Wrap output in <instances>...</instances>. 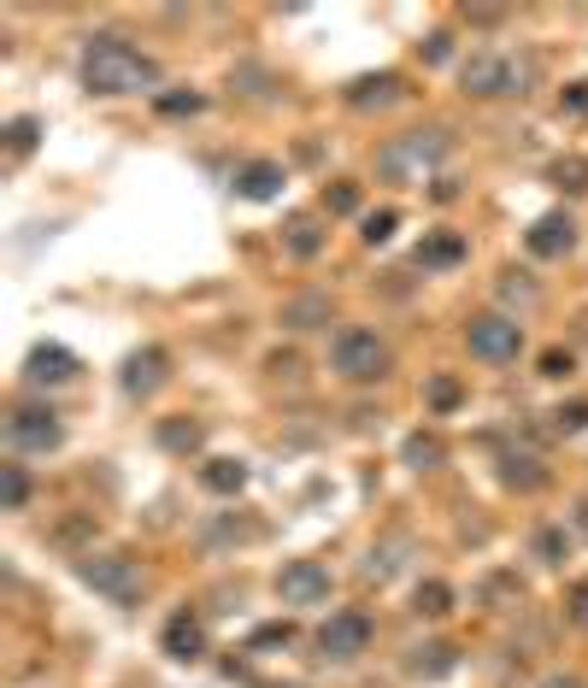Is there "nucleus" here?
<instances>
[{
	"mask_svg": "<svg viewBox=\"0 0 588 688\" xmlns=\"http://www.w3.org/2000/svg\"><path fill=\"white\" fill-rule=\"evenodd\" d=\"M571 247H577V224L565 213L536 218V229H530V254L536 259H559V254H571Z\"/></svg>",
	"mask_w": 588,
	"mask_h": 688,
	"instance_id": "9d476101",
	"label": "nucleus"
},
{
	"mask_svg": "<svg viewBox=\"0 0 588 688\" xmlns=\"http://www.w3.org/2000/svg\"><path fill=\"white\" fill-rule=\"evenodd\" d=\"M330 371L347 383H371L389 371V347L371 336V330H342V336L330 342Z\"/></svg>",
	"mask_w": 588,
	"mask_h": 688,
	"instance_id": "20e7f679",
	"label": "nucleus"
},
{
	"mask_svg": "<svg viewBox=\"0 0 588 688\" xmlns=\"http://www.w3.org/2000/svg\"><path fill=\"white\" fill-rule=\"evenodd\" d=\"M200 483L213 489V494H242L247 489V465H242V459H206Z\"/></svg>",
	"mask_w": 588,
	"mask_h": 688,
	"instance_id": "dca6fc26",
	"label": "nucleus"
},
{
	"mask_svg": "<svg viewBox=\"0 0 588 688\" xmlns=\"http://www.w3.org/2000/svg\"><path fill=\"white\" fill-rule=\"evenodd\" d=\"M159 112H171V118L200 112V95H159Z\"/></svg>",
	"mask_w": 588,
	"mask_h": 688,
	"instance_id": "c9c22d12",
	"label": "nucleus"
},
{
	"mask_svg": "<svg viewBox=\"0 0 588 688\" xmlns=\"http://www.w3.org/2000/svg\"><path fill=\"white\" fill-rule=\"evenodd\" d=\"M565 107H571V112H588V82H571V89H565Z\"/></svg>",
	"mask_w": 588,
	"mask_h": 688,
	"instance_id": "e433bc0d",
	"label": "nucleus"
},
{
	"mask_svg": "<svg viewBox=\"0 0 588 688\" xmlns=\"http://www.w3.org/2000/svg\"><path fill=\"white\" fill-rule=\"evenodd\" d=\"M288 254H294V259H318V254H324V229L312 224V218H294V224H288Z\"/></svg>",
	"mask_w": 588,
	"mask_h": 688,
	"instance_id": "aec40b11",
	"label": "nucleus"
},
{
	"mask_svg": "<svg viewBox=\"0 0 588 688\" xmlns=\"http://www.w3.org/2000/svg\"><path fill=\"white\" fill-rule=\"evenodd\" d=\"M360 236H365V242H389V236H394V213H389V206H383V213H371V218H365V229H360Z\"/></svg>",
	"mask_w": 588,
	"mask_h": 688,
	"instance_id": "473e14b6",
	"label": "nucleus"
},
{
	"mask_svg": "<svg viewBox=\"0 0 588 688\" xmlns=\"http://www.w3.org/2000/svg\"><path fill=\"white\" fill-rule=\"evenodd\" d=\"M283 324H288V330H318V324H330V295H301V301H288V306H283Z\"/></svg>",
	"mask_w": 588,
	"mask_h": 688,
	"instance_id": "a211bd4d",
	"label": "nucleus"
},
{
	"mask_svg": "<svg viewBox=\"0 0 588 688\" xmlns=\"http://www.w3.org/2000/svg\"><path fill=\"white\" fill-rule=\"evenodd\" d=\"M71 371H77V360H71L66 347H36L30 365H24V377H30V383H66Z\"/></svg>",
	"mask_w": 588,
	"mask_h": 688,
	"instance_id": "4468645a",
	"label": "nucleus"
},
{
	"mask_svg": "<svg viewBox=\"0 0 588 688\" xmlns=\"http://www.w3.org/2000/svg\"><path fill=\"white\" fill-rule=\"evenodd\" d=\"M371 648V623L360 612H330V623L318 630V653L324 659H360Z\"/></svg>",
	"mask_w": 588,
	"mask_h": 688,
	"instance_id": "1a4fd4ad",
	"label": "nucleus"
},
{
	"mask_svg": "<svg viewBox=\"0 0 588 688\" xmlns=\"http://www.w3.org/2000/svg\"><path fill=\"white\" fill-rule=\"evenodd\" d=\"M7 141H12V154H30V148H36V118H12Z\"/></svg>",
	"mask_w": 588,
	"mask_h": 688,
	"instance_id": "2f4dec72",
	"label": "nucleus"
},
{
	"mask_svg": "<svg viewBox=\"0 0 588 688\" xmlns=\"http://www.w3.org/2000/svg\"><path fill=\"white\" fill-rule=\"evenodd\" d=\"M159 383H165V353L159 347L130 353V365H124V394H154Z\"/></svg>",
	"mask_w": 588,
	"mask_h": 688,
	"instance_id": "f8f14e48",
	"label": "nucleus"
},
{
	"mask_svg": "<svg viewBox=\"0 0 588 688\" xmlns=\"http://www.w3.org/2000/svg\"><path fill=\"white\" fill-rule=\"evenodd\" d=\"M360 206V189L353 183H335V189H324V213H353Z\"/></svg>",
	"mask_w": 588,
	"mask_h": 688,
	"instance_id": "cd10ccee",
	"label": "nucleus"
},
{
	"mask_svg": "<svg viewBox=\"0 0 588 688\" xmlns=\"http://www.w3.org/2000/svg\"><path fill=\"white\" fill-rule=\"evenodd\" d=\"M424 394H430V406H435V412L459 406V383H453V377H430V389H424Z\"/></svg>",
	"mask_w": 588,
	"mask_h": 688,
	"instance_id": "c85d7f7f",
	"label": "nucleus"
},
{
	"mask_svg": "<svg viewBox=\"0 0 588 688\" xmlns=\"http://www.w3.org/2000/svg\"><path fill=\"white\" fill-rule=\"evenodd\" d=\"M465 342L482 365H512L523 353V324L518 318H500V312H489V318H471Z\"/></svg>",
	"mask_w": 588,
	"mask_h": 688,
	"instance_id": "423d86ee",
	"label": "nucleus"
},
{
	"mask_svg": "<svg viewBox=\"0 0 588 688\" xmlns=\"http://www.w3.org/2000/svg\"><path fill=\"white\" fill-rule=\"evenodd\" d=\"M82 582H89L95 594L118 600V607H130V600H141V566L124 553H89L82 559Z\"/></svg>",
	"mask_w": 588,
	"mask_h": 688,
	"instance_id": "39448f33",
	"label": "nucleus"
},
{
	"mask_svg": "<svg viewBox=\"0 0 588 688\" xmlns=\"http://www.w3.org/2000/svg\"><path fill=\"white\" fill-rule=\"evenodd\" d=\"M459 82H465V95H477V100H500V95H523V89H530L536 66H530V59H507V53H477V59H465Z\"/></svg>",
	"mask_w": 588,
	"mask_h": 688,
	"instance_id": "7ed1b4c3",
	"label": "nucleus"
},
{
	"mask_svg": "<svg viewBox=\"0 0 588 688\" xmlns=\"http://www.w3.org/2000/svg\"><path fill=\"white\" fill-rule=\"evenodd\" d=\"M577 535L588 541V500H582V507H577Z\"/></svg>",
	"mask_w": 588,
	"mask_h": 688,
	"instance_id": "58836bf2",
	"label": "nucleus"
},
{
	"mask_svg": "<svg viewBox=\"0 0 588 688\" xmlns=\"http://www.w3.org/2000/svg\"><path fill=\"white\" fill-rule=\"evenodd\" d=\"M541 688H582V677H548Z\"/></svg>",
	"mask_w": 588,
	"mask_h": 688,
	"instance_id": "4c0bfd02",
	"label": "nucleus"
},
{
	"mask_svg": "<svg viewBox=\"0 0 588 688\" xmlns=\"http://www.w3.org/2000/svg\"><path fill=\"white\" fill-rule=\"evenodd\" d=\"M0 500H7V512H24V500H30L24 465H0Z\"/></svg>",
	"mask_w": 588,
	"mask_h": 688,
	"instance_id": "412c9836",
	"label": "nucleus"
},
{
	"mask_svg": "<svg viewBox=\"0 0 588 688\" xmlns=\"http://www.w3.org/2000/svg\"><path fill=\"white\" fill-rule=\"evenodd\" d=\"M288 623H265V630H254V648H288Z\"/></svg>",
	"mask_w": 588,
	"mask_h": 688,
	"instance_id": "72a5a7b5",
	"label": "nucleus"
},
{
	"mask_svg": "<svg viewBox=\"0 0 588 688\" xmlns=\"http://www.w3.org/2000/svg\"><path fill=\"white\" fill-rule=\"evenodd\" d=\"M394 95H401V77H394V71H383V77H360V82L347 89L353 107H389Z\"/></svg>",
	"mask_w": 588,
	"mask_h": 688,
	"instance_id": "f3484780",
	"label": "nucleus"
},
{
	"mask_svg": "<svg viewBox=\"0 0 588 688\" xmlns=\"http://www.w3.org/2000/svg\"><path fill=\"white\" fill-rule=\"evenodd\" d=\"M401 553H406V541H401V535L383 541V548H371V559H365V577H394V571H401Z\"/></svg>",
	"mask_w": 588,
	"mask_h": 688,
	"instance_id": "4be33fe9",
	"label": "nucleus"
},
{
	"mask_svg": "<svg viewBox=\"0 0 588 688\" xmlns=\"http://www.w3.org/2000/svg\"><path fill=\"white\" fill-rule=\"evenodd\" d=\"M277 189H283V165H277V159L242 165V177H236V195H242V200H271Z\"/></svg>",
	"mask_w": 588,
	"mask_h": 688,
	"instance_id": "ddd939ff",
	"label": "nucleus"
},
{
	"mask_svg": "<svg viewBox=\"0 0 588 688\" xmlns=\"http://www.w3.org/2000/svg\"><path fill=\"white\" fill-rule=\"evenodd\" d=\"M277 594L288 600V607H318V600H330V571L318 566V559H288V566L277 571Z\"/></svg>",
	"mask_w": 588,
	"mask_h": 688,
	"instance_id": "6e6552de",
	"label": "nucleus"
},
{
	"mask_svg": "<svg viewBox=\"0 0 588 688\" xmlns=\"http://www.w3.org/2000/svg\"><path fill=\"white\" fill-rule=\"evenodd\" d=\"M553 189H565V195H588V154H565V159H553Z\"/></svg>",
	"mask_w": 588,
	"mask_h": 688,
	"instance_id": "6ab92c4d",
	"label": "nucleus"
},
{
	"mask_svg": "<svg viewBox=\"0 0 588 688\" xmlns=\"http://www.w3.org/2000/svg\"><path fill=\"white\" fill-rule=\"evenodd\" d=\"M536 553L548 559V566H559L565 559V530H536Z\"/></svg>",
	"mask_w": 588,
	"mask_h": 688,
	"instance_id": "7c9ffc66",
	"label": "nucleus"
},
{
	"mask_svg": "<svg viewBox=\"0 0 588 688\" xmlns=\"http://www.w3.org/2000/svg\"><path fill=\"white\" fill-rule=\"evenodd\" d=\"M571 371H577V360H571V353H565V347H548V353H541V377H571Z\"/></svg>",
	"mask_w": 588,
	"mask_h": 688,
	"instance_id": "bb28decb",
	"label": "nucleus"
},
{
	"mask_svg": "<svg viewBox=\"0 0 588 688\" xmlns=\"http://www.w3.org/2000/svg\"><path fill=\"white\" fill-rule=\"evenodd\" d=\"M448 159V136L441 130H406L376 154V177L383 183H424V171Z\"/></svg>",
	"mask_w": 588,
	"mask_h": 688,
	"instance_id": "f03ea898",
	"label": "nucleus"
},
{
	"mask_svg": "<svg viewBox=\"0 0 588 688\" xmlns=\"http://www.w3.org/2000/svg\"><path fill=\"white\" fill-rule=\"evenodd\" d=\"M200 648H206V636H200V623L188 612H177L171 623H165V653L171 659H200Z\"/></svg>",
	"mask_w": 588,
	"mask_h": 688,
	"instance_id": "2eb2a0df",
	"label": "nucleus"
},
{
	"mask_svg": "<svg viewBox=\"0 0 588 688\" xmlns=\"http://www.w3.org/2000/svg\"><path fill=\"white\" fill-rule=\"evenodd\" d=\"M7 442L24 448V453H53L59 442H66V430H59V419L48 406H18L7 419Z\"/></svg>",
	"mask_w": 588,
	"mask_h": 688,
	"instance_id": "0eeeda50",
	"label": "nucleus"
},
{
	"mask_svg": "<svg viewBox=\"0 0 588 688\" xmlns=\"http://www.w3.org/2000/svg\"><path fill=\"white\" fill-rule=\"evenodd\" d=\"M406 465H412V471L441 465V442H435V435H412V442H406Z\"/></svg>",
	"mask_w": 588,
	"mask_h": 688,
	"instance_id": "393cba45",
	"label": "nucleus"
},
{
	"mask_svg": "<svg viewBox=\"0 0 588 688\" xmlns=\"http://www.w3.org/2000/svg\"><path fill=\"white\" fill-rule=\"evenodd\" d=\"M453 607V589H448V582H418V612H424V618H441V612H448Z\"/></svg>",
	"mask_w": 588,
	"mask_h": 688,
	"instance_id": "5701e85b",
	"label": "nucleus"
},
{
	"mask_svg": "<svg viewBox=\"0 0 588 688\" xmlns=\"http://www.w3.org/2000/svg\"><path fill=\"white\" fill-rule=\"evenodd\" d=\"M553 424H559L565 435H577V430H588V401H571V406H559V412H553Z\"/></svg>",
	"mask_w": 588,
	"mask_h": 688,
	"instance_id": "c756f323",
	"label": "nucleus"
},
{
	"mask_svg": "<svg viewBox=\"0 0 588 688\" xmlns=\"http://www.w3.org/2000/svg\"><path fill=\"white\" fill-rule=\"evenodd\" d=\"M82 82L95 95H141L159 82V66L147 53H136L124 36H95L82 48Z\"/></svg>",
	"mask_w": 588,
	"mask_h": 688,
	"instance_id": "f257e3e1",
	"label": "nucleus"
},
{
	"mask_svg": "<svg viewBox=\"0 0 588 688\" xmlns=\"http://www.w3.org/2000/svg\"><path fill=\"white\" fill-rule=\"evenodd\" d=\"M159 442L171 453H195L200 448V424H159Z\"/></svg>",
	"mask_w": 588,
	"mask_h": 688,
	"instance_id": "b1692460",
	"label": "nucleus"
},
{
	"mask_svg": "<svg viewBox=\"0 0 588 688\" xmlns=\"http://www.w3.org/2000/svg\"><path fill=\"white\" fill-rule=\"evenodd\" d=\"M412 259H418V271H448V265L465 259V236H453V229H435V236L418 242Z\"/></svg>",
	"mask_w": 588,
	"mask_h": 688,
	"instance_id": "9b49d317",
	"label": "nucleus"
},
{
	"mask_svg": "<svg viewBox=\"0 0 588 688\" xmlns=\"http://www.w3.org/2000/svg\"><path fill=\"white\" fill-rule=\"evenodd\" d=\"M500 476H507L512 489H541V476H548V471H536V459H507V471H500Z\"/></svg>",
	"mask_w": 588,
	"mask_h": 688,
	"instance_id": "a878e982",
	"label": "nucleus"
},
{
	"mask_svg": "<svg viewBox=\"0 0 588 688\" xmlns=\"http://www.w3.org/2000/svg\"><path fill=\"white\" fill-rule=\"evenodd\" d=\"M565 612H571V623H582V630H588V577L571 589V600H565Z\"/></svg>",
	"mask_w": 588,
	"mask_h": 688,
	"instance_id": "f704fd0d",
	"label": "nucleus"
}]
</instances>
